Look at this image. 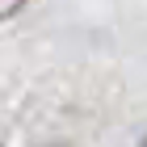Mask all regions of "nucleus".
Instances as JSON below:
<instances>
[{"label": "nucleus", "instance_id": "f257e3e1", "mask_svg": "<svg viewBox=\"0 0 147 147\" xmlns=\"http://www.w3.org/2000/svg\"><path fill=\"white\" fill-rule=\"evenodd\" d=\"M21 4H25V0H0V21H4V17H13Z\"/></svg>", "mask_w": 147, "mask_h": 147}, {"label": "nucleus", "instance_id": "f03ea898", "mask_svg": "<svg viewBox=\"0 0 147 147\" xmlns=\"http://www.w3.org/2000/svg\"><path fill=\"white\" fill-rule=\"evenodd\" d=\"M139 147H147V139H143V143H139Z\"/></svg>", "mask_w": 147, "mask_h": 147}]
</instances>
